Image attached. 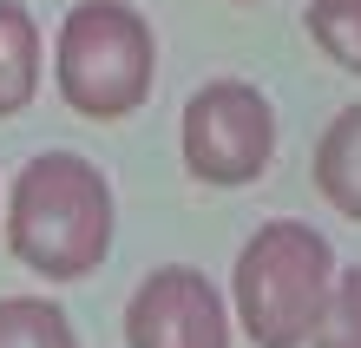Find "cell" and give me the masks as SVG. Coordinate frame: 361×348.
<instances>
[{
	"instance_id": "6da1fadb",
	"label": "cell",
	"mask_w": 361,
	"mask_h": 348,
	"mask_svg": "<svg viewBox=\"0 0 361 348\" xmlns=\"http://www.w3.org/2000/svg\"><path fill=\"white\" fill-rule=\"evenodd\" d=\"M112 184L79 151H33L7 184V250L39 282H86L112 250Z\"/></svg>"
},
{
	"instance_id": "7a4b0ae2",
	"label": "cell",
	"mask_w": 361,
	"mask_h": 348,
	"mask_svg": "<svg viewBox=\"0 0 361 348\" xmlns=\"http://www.w3.org/2000/svg\"><path fill=\"white\" fill-rule=\"evenodd\" d=\"M335 289V250L302 217H269L237 250L230 270V309L257 348H309L315 322Z\"/></svg>"
},
{
	"instance_id": "3957f363",
	"label": "cell",
	"mask_w": 361,
	"mask_h": 348,
	"mask_svg": "<svg viewBox=\"0 0 361 348\" xmlns=\"http://www.w3.org/2000/svg\"><path fill=\"white\" fill-rule=\"evenodd\" d=\"M158 79V33L132 0H79L53 40V85L79 119L118 125L152 99Z\"/></svg>"
},
{
	"instance_id": "277c9868",
	"label": "cell",
	"mask_w": 361,
	"mask_h": 348,
	"mask_svg": "<svg viewBox=\"0 0 361 348\" xmlns=\"http://www.w3.org/2000/svg\"><path fill=\"white\" fill-rule=\"evenodd\" d=\"M184 171L210 191H243L257 184L276 158V105L250 79H204L184 99L178 119Z\"/></svg>"
},
{
	"instance_id": "5b68a950",
	"label": "cell",
	"mask_w": 361,
	"mask_h": 348,
	"mask_svg": "<svg viewBox=\"0 0 361 348\" xmlns=\"http://www.w3.org/2000/svg\"><path fill=\"white\" fill-rule=\"evenodd\" d=\"M125 348H230V302L197 263H164L125 302Z\"/></svg>"
},
{
	"instance_id": "8992f818",
	"label": "cell",
	"mask_w": 361,
	"mask_h": 348,
	"mask_svg": "<svg viewBox=\"0 0 361 348\" xmlns=\"http://www.w3.org/2000/svg\"><path fill=\"white\" fill-rule=\"evenodd\" d=\"M315 191H322V204L361 224V99L342 105L315 138Z\"/></svg>"
},
{
	"instance_id": "52a82bcc",
	"label": "cell",
	"mask_w": 361,
	"mask_h": 348,
	"mask_svg": "<svg viewBox=\"0 0 361 348\" xmlns=\"http://www.w3.org/2000/svg\"><path fill=\"white\" fill-rule=\"evenodd\" d=\"M47 47H39V20L20 0H0V119H20L39 92Z\"/></svg>"
},
{
	"instance_id": "ba28073f",
	"label": "cell",
	"mask_w": 361,
	"mask_h": 348,
	"mask_svg": "<svg viewBox=\"0 0 361 348\" xmlns=\"http://www.w3.org/2000/svg\"><path fill=\"white\" fill-rule=\"evenodd\" d=\"M0 348H79V329L53 296H0Z\"/></svg>"
},
{
	"instance_id": "9c48e42d",
	"label": "cell",
	"mask_w": 361,
	"mask_h": 348,
	"mask_svg": "<svg viewBox=\"0 0 361 348\" xmlns=\"http://www.w3.org/2000/svg\"><path fill=\"white\" fill-rule=\"evenodd\" d=\"M302 27H309V40H315V47H322L342 73L361 79V0H309Z\"/></svg>"
},
{
	"instance_id": "30bf717a",
	"label": "cell",
	"mask_w": 361,
	"mask_h": 348,
	"mask_svg": "<svg viewBox=\"0 0 361 348\" xmlns=\"http://www.w3.org/2000/svg\"><path fill=\"white\" fill-rule=\"evenodd\" d=\"M309 348H361V263L335 270L329 309H322V322H315Z\"/></svg>"
},
{
	"instance_id": "8fae6325",
	"label": "cell",
	"mask_w": 361,
	"mask_h": 348,
	"mask_svg": "<svg viewBox=\"0 0 361 348\" xmlns=\"http://www.w3.org/2000/svg\"><path fill=\"white\" fill-rule=\"evenodd\" d=\"M237 7H250V0H237Z\"/></svg>"
}]
</instances>
